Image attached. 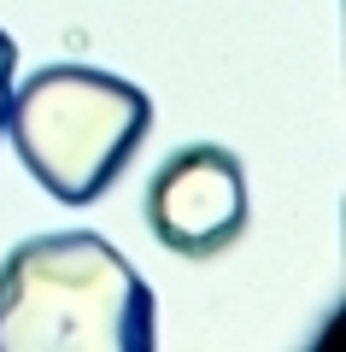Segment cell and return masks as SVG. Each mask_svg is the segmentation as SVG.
<instances>
[{
  "label": "cell",
  "mask_w": 346,
  "mask_h": 352,
  "mask_svg": "<svg viewBox=\"0 0 346 352\" xmlns=\"http://www.w3.org/2000/svg\"><path fill=\"white\" fill-rule=\"evenodd\" d=\"M153 294L106 235L18 241L0 258V352H147Z\"/></svg>",
  "instance_id": "obj_1"
},
{
  "label": "cell",
  "mask_w": 346,
  "mask_h": 352,
  "mask_svg": "<svg viewBox=\"0 0 346 352\" xmlns=\"http://www.w3.org/2000/svg\"><path fill=\"white\" fill-rule=\"evenodd\" d=\"M153 129V100L129 76L88 65H41L6 94V135L24 170L65 206H94L118 188Z\"/></svg>",
  "instance_id": "obj_2"
},
{
  "label": "cell",
  "mask_w": 346,
  "mask_h": 352,
  "mask_svg": "<svg viewBox=\"0 0 346 352\" xmlns=\"http://www.w3.org/2000/svg\"><path fill=\"white\" fill-rule=\"evenodd\" d=\"M147 229L164 252L217 258L247 229V170L229 147L194 141L171 153L147 182Z\"/></svg>",
  "instance_id": "obj_3"
},
{
  "label": "cell",
  "mask_w": 346,
  "mask_h": 352,
  "mask_svg": "<svg viewBox=\"0 0 346 352\" xmlns=\"http://www.w3.org/2000/svg\"><path fill=\"white\" fill-rule=\"evenodd\" d=\"M12 71H18V47L0 30V135H6V94H12Z\"/></svg>",
  "instance_id": "obj_4"
}]
</instances>
